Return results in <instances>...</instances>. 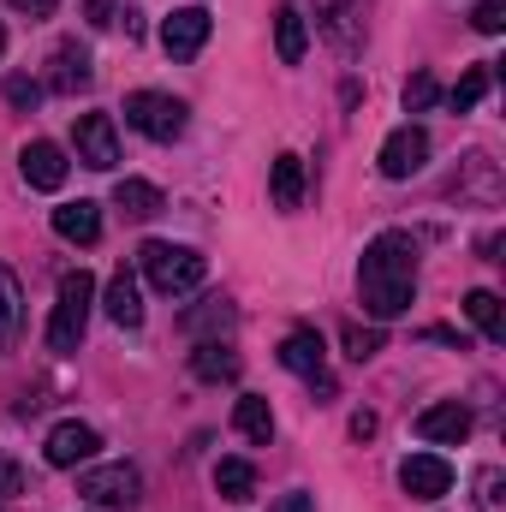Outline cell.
Masks as SVG:
<instances>
[{"label": "cell", "instance_id": "6da1fadb", "mask_svg": "<svg viewBox=\"0 0 506 512\" xmlns=\"http://www.w3.org/2000/svg\"><path fill=\"white\" fill-rule=\"evenodd\" d=\"M358 298L376 322H393L417 304V239L411 233H376L358 262Z\"/></svg>", "mask_w": 506, "mask_h": 512}, {"label": "cell", "instance_id": "7a4b0ae2", "mask_svg": "<svg viewBox=\"0 0 506 512\" xmlns=\"http://www.w3.org/2000/svg\"><path fill=\"white\" fill-rule=\"evenodd\" d=\"M137 268H143V280H149L161 298H185V292H197L203 274H209V262L191 251V245H167V239H149V245L137 251Z\"/></svg>", "mask_w": 506, "mask_h": 512}, {"label": "cell", "instance_id": "3957f363", "mask_svg": "<svg viewBox=\"0 0 506 512\" xmlns=\"http://www.w3.org/2000/svg\"><path fill=\"white\" fill-rule=\"evenodd\" d=\"M90 304H96V280L84 268L60 274V298H54V316H48V352L72 358L84 346V328H90Z\"/></svg>", "mask_w": 506, "mask_h": 512}, {"label": "cell", "instance_id": "277c9868", "mask_svg": "<svg viewBox=\"0 0 506 512\" xmlns=\"http://www.w3.org/2000/svg\"><path fill=\"white\" fill-rule=\"evenodd\" d=\"M185 120H191V108H185L179 96H161V90H137V96H126V126L143 131V137H155V143L185 137Z\"/></svg>", "mask_w": 506, "mask_h": 512}, {"label": "cell", "instance_id": "5b68a950", "mask_svg": "<svg viewBox=\"0 0 506 512\" xmlns=\"http://www.w3.org/2000/svg\"><path fill=\"white\" fill-rule=\"evenodd\" d=\"M78 495H84L90 507L131 512L137 501H143V477H137L131 465H90V471L78 477Z\"/></svg>", "mask_w": 506, "mask_h": 512}, {"label": "cell", "instance_id": "8992f818", "mask_svg": "<svg viewBox=\"0 0 506 512\" xmlns=\"http://www.w3.org/2000/svg\"><path fill=\"white\" fill-rule=\"evenodd\" d=\"M280 364H286L292 376H304V382H310V393L334 399V376H328V352H322V334H316V328H292V334L280 340Z\"/></svg>", "mask_w": 506, "mask_h": 512}, {"label": "cell", "instance_id": "52a82bcc", "mask_svg": "<svg viewBox=\"0 0 506 512\" xmlns=\"http://www.w3.org/2000/svg\"><path fill=\"white\" fill-rule=\"evenodd\" d=\"M72 143H78V161L84 167H96V173H114L120 167V131H114L108 114H78Z\"/></svg>", "mask_w": 506, "mask_h": 512}, {"label": "cell", "instance_id": "ba28073f", "mask_svg": "<svg viewBox=\"0 0 506 512\" xmlns=\"http://www.w3.org/2000/svg\"><path fill=\"white\" fill-rule=\"evenodd\" d=\"M423 161H429V131L423 126H393L381 137L376 167L387 179H411V173H423Z\"/></svg>", "mask_w": 506, "mask_h": 512}, {"label": "cell", "instance_id": "9c48e42d", "mask_svg": "<svg viewBox=\"0 0 506 512\" xmlns=\"http://www.w3.org/2000/svg\"><path fill=\"white\" fill-rule=\"evenodd\" d=\"M96 447H102V435H96L90 423H54V429H48L42 459H48L54 471H78V465H90V459H96Z\"/></svg>", "mask_w": 506, "mask_h": 512}, {"label": "cell", "instance_id": "30bf717a", "mask_svg": "<svg viewBox=\"0 0 506 512\" xmlns=\"http://www.w3.org/2000/svg\"><path fill=\"white\" fill-rule=\"evenodd\" d=\"M209 30H215V18H209L203 6H179V12L161 24V48H167L173 60H197L203 42H209Z\"/></svg>", "mask_w": 506, "mask_h": 512}, {"label": "cell", "instance_id": "8fae6325", "mask_svg": "<svg viewBox=\"0 0 506 512\" xmlns=\"http://www.w3.org/2000/svg\"><path fill=\"white\" fill-rule=\"evenodd\" d=\"M18 173H24V185H30V191H60V185H66V173H72V161H66V149H60V143L36 137V143H24V155H18Z\"/></svg>", "mask_w": 506, "mask_h": 512}, {"label": "cell", "instance_id": "7c38bea8", "mask_svg": "<svg viewBox=\"0 0 506 512\" xmlns=\"http://www.w3.org/2000/svg\"><path fill=\"white\" fill-rule=\"evenodd\" d=\"M399 489H405L411 501H441V495L453 489V465L435 459V453H411V459L399 465Z\"/></svg>", "mask_w": 506, "mask_h": 512}, {"label": "cell", "instance_id": "4fadbf2b", "mask_svg": "<svg viewBox=\"0 0 506 512\" xmlns=\"http://www.w3.org/2000/svg\"><path fill=\"white\" fill-rule=\"evenodd\" d=\"M316 24L340 54H358L364 42V0H316Z\"/></svg>", "mask_w": 506, "mask_h": 512}, {"label": "cell", "instance_id": "5bb4252c", "mask_svg": "<svg viewBox=\"0 0 506 512\" xmlns=\"http://www.w3.org/2000/svg\"><path fill=\"white\" fill-rule=\"evenodd\" d=\"M90 84H96L90 54H84L78 42H60V48L48 54V90H54V96H78V90H90Z\"/></svg>", "mask_w": 506, "mask_h": 512}, {"label": "cell", "instance_id": "9a60e30c", "mask_svg": "<svg viewBox=\"0 0 506 512\" xmlns=\"http://www.w3.org/2000/svg\"><path fill=\"white\" fill-rule=\"evenodd\" d=\"M417 435H423L429 447H459V441L471 435V411H465L459 399H441V405L417 411Z\"/></svg>", "mask_w": 506, "mask_h": 512}, {"label": "cell", "instance_id": "2e32d148", "mask_svg": "<svg viewBox=\"0 0 506 512\" xmlns=\"http://www.w3.org/2000/svg\"><path fill=\"white\" fill-rule=\"evenodd\" d=\"M233 322H239V310L215 292V298H203V304H191L185 316H179V328L191 334V340H221V334H233Z\"/></svg>", "mask_w": 506, "mask_h": 512}, {"label": "cell", "instance_id": "e0dca14e", "mask_svg": "<svg viewBox=\"0 0 506 512\" xmlns=\"http://www.w3.org/2000/svg\"><path fill=\"white\" fill-rule=\"evenodd\" d=\"M54 233H60L66 245H96V239H102V209L84 203V197H78V203H60V209H54Z\"/></svg>", "mask_w": 506, "mask_h": 512}, {"label": "cell", "instance_id": "ac0fdd59", "mask_svg": "<svg viewBox=\"0 0 506 512\" xmlns=\"http://www.w3.org/2000/svg\"><path fill=\"white\" fill-rule=\"evenodd\" d=\"M268 197H274V209H298L304 203V161L298 155H274V167H268Z\"/></svg>", "mask_w": 506, "mask_h": 512}, {"label": "cell", "instance_id": "d6986e66", "mask_svg": "<svg viewBox=\"0 0 506 512\" xmlns=\"http://www.w3.org/2000/svg\"><path fill=\"white\" fill-rule=\"evenodd\" d=\"M304 48H310V24H304V12H298V6H280V18H274V54H280V66H298Z\"/></svg>", "mask_w": 506, "mask_h": 512}, {"label": "cell", "instance_id": "ffe728a7", "mask_svg": "<svg viewBox=\"0 0 506 512\" xmlns=\"http://www.w3.org/2000/svg\"><path fill=\"white\" fill-rule=\"evenodd\" d=\"M459 167H465V173L453 179V191H459V197H477V203H495V197H501V173H495V161H489V155H465Z\"/></svg>", "mask_w": 506, "mask_h": 512}, {"label": "cell", "instance_id": "44dd1931", "mask_svg": "<svg viewBox=\"0 0 506 512\" xmlns=\"http://www.w3.org/2000/svg\"><path fill=\"white\" fill-rule=\"evenodd\" d=\"M191 370H197V382H239V352L221 340H197Z\"/></svg>", "mask_w": 506, "mask_h": 512}, {"label": "cell", "instance_id": "7402d4cb", "mask_svg": "<svg viewBox=\"0 0 506 512\" xmlns=\"http://www.w3.org/2000/svg\"><path fill=\"white\" fill-rule=\"evenodd\" d=\"M108 316L120 322V328H143V292H137V274L120 268L114 280H108Z\"/></svg>", "mask_w": 506, "mask_h": 512}, {"label": "cell", "instance_id": "603a6c76", "mask_svg": "<svg viewBox=\"0 0 506 512\" xmlns=\"http://www.w3.org/2000/svg\"><path fill=\"white\" fill-rule=\"evenodd\" d=\"M18 328H24V292H18V274L0 262V352H12Z\"/></svg>", "mask_w": 506, "mask_h": 512}, {"label": "cell", "instance_id": "cb8c5ba5", "mask_svg": "<svg viewBox=\"0 0 506 512\" xmlns=\"http://www.w3.org/2000/svg\"><path fill=\"white\" fill-rule=\"evenodd\" d=\"M233 429H239L245 441H256V447H268V441H274V411H268V399L245 393V399L233 405Z\"/></svg>", "mask_w": 506, "mask_h": 512}, {"label": "cell", "instance_id": "d4e9b609", "mask_svg": "<svg viewBox=\"0 0 506 512\" xmlns=\"http://www.w3.org/2000/svg\"><path fill=\"white\" fill-rule=\"evenodd\" d=\"M114 203H120V215H131V221H149V215L167 209L149 179H120V185H114Z\"/></svg>", "mask_w": 506, "mask_h": 512}, {"label": "cell", "instance_id": "484cf974", "mask_svg": "<svg viewBox=\"0 0 506 512\" xmlns=\"http://www.w3.org/2000/svg\"><path fill=\"white\" fill-rule=\"evenodd\" d=\"M465 316H471V322H477L495 346L506 340V310H501V298H495V292H483V286H477V292L465 298Z\"/></svg>", "mask_w": 506, "mask_h": 512}, {"label": "cell", "instance_id": "4316f807", "mask_svg": "<svg viewBox=\"0 0 506 512\" xmlns=\"http://www.w3.org/2000/svg\"><path fill=\"white\" fill-rule=\"evenodd\" d=\"M215 489H221V501H251L256 471L245 465V459H221V465H215Z\"/></svg>", "mask_w": 506, "mask_h": 512}, {"label": "cell", "instance_id": "83f0119b", "mask_svg": "<svg viewBox=\"0 0 506 512\" xmlns=\"http://www.w3.org/2000/svg\"><path fill=\"white\" fill-rule=\"evenodd\" d=\"M489 84H495V66H471V72L453 84V96H447V102H453V114H471V108L489 96Z\"/></svg>", "mask_w": 506, "mask_h": 512}, {"label": "cell", "instance_id": "f1b7e54d", "mask_svg": "<svg viewBox=\"0 0 506 512\" xmlns=\"http://www.w3.org/2000/svg\"><path fill=\"white\" fill-rule=\"evenodd\" d=\"M381 346H387V334H381V328H358V322L346 328V358H352V364H370Z\"/></svg>", "mask_w": 506, "mask_h": 512}, {"label": "cell", "instance_id": "f546056e", "mask_svg": "<svg viewBox=\"0 0 506 512\" xmlns=\"http://www.w3.org/2000/svg\"><path fill=\"white\" fill-rule=\"evenodd\" d=\"M435 102H441V84H435L429 72H417V78L405 84V114H429Z\"/></svg>", "mask_w": 506, "mask_h": 512}, {"label": "cell", "instance_id": "4dcf8cb0", "mask_svg": "<svg viewBox=\"0 0 506 512\" xmlns=\"http://www.w3.org/2000/svg\"><path fill=\"white\" fill-rule=\"evenodd\" d=\"M471 24H477L483 36H501L506 30V0H477V6H471Z\"/></svg>", "mask_w": 506, "mask_h": 512}, {"label": "cell", "instance_id": "1f68e13d", "mask_svg": "<svg viewBox=\"0 0 506 512\" xmlns=\"http://www.w3.org/2000/svg\"><path fill=\"white\" fill-rule=\"evenodd\" d=\"M501 489H506V477L495 471V465H483V471H477V507L501 512Z\"/></svg>", "mask_w": 506, "mask_h": 512}, {"label": "cell", "instance_id": "d6a6232c", "mask_svg": "<svg viewBox=\"0 0 506 512\" xmlns=\"http://www.w3.org/2000/svg\"><path fill=\"white\" fill-rule=\"evenodd\" d=\"M6 102L12 108H36L42 102V84L36 78H6Z\"/></svg>", "mask_w": 506, "mask_h": 512}, {"label": "cell", "instance_id": "836d02e7", "mask_svg": "<svg viewBox=\"0 0 506 512\" xmlns=\"http://www.w3.org/2000/svg\"><path fill=\"white\" fill-rule=\"evenodd\" d=\"M84 18H90L96 30H114V24H120V6H114V0H84Z\"/></svg>", "mask_w": 506, "mask_h": 512}, {"label": "cell", "instance_id": "e575fe53", "mask_svg": "<svg viewBox=\"0 0 506 512\" xmlns=\"http://www.w3.org/2000/svg\"><path fill=\"white\" fill-rule=\"evenodd\" d=\"M12 495H24V471L12 459H0V501H12Z\"/></svg>", "mask_w": 506, "mask_h": 512}, {"label": "cell", "instance_id": "d590c367", "mask_svg": "<svg viewBox=\"0 0 506 512\" xmlns=\"http://www.w3.org/2000/svg\"><path fill=\"white\" fill-rule=\"evenodd\" d=\"M6 6H12V12H24V18H54V6H60V0H6Z\"/></svg>", "mask_w": 506, "mask_h": 512}, {"label": "cell", "instance_id": "8d00e7d4", "mask_svg": "<svg viewBox=\"0 0 506 512\" xmlns=\"http://www.w3.org/2000/svg\"><path fill=\"white\" fill-rule=\"evenodd\" d=\"M274 512H316V501H310L304 489H292V495H280V501H274Z\"/></svg>", "mask_w": 506, "mask_h": 512}, {"label": "cell", "instance_id": "74e56055", "mask_svg": "<svg viewBox=\"0 0 506 512\" xmlns=\"http://www.w3.org/2000/svg\"><path fill=\"white\" fill-rule=\"evenodd\" d=\"M352 435L370 441V435H376V411H358V417H352Z\"/></svg>", "mask_w": 506, "mask_h": 512}, {"label": "cell", "instance_id": "f35d334b", "mask_svg": "<svg viewBox=\"0 0 506 512\" xmlns=\"http://www.w3.org/2000/svg\"><path fill=\"white\" fill-rule=\"evenodd\" d=\"M423 340H441V346H459V352H465V340H459L453 328H423Z\"/></svg>", "mask_w": 506, "mask_h": 512}, {"label": "cell", "instance_id": "ab89813d", "mask_svg": "<svg viewBox=\"0 0 506 512\" xmlns=\"http://www.w3.org/2000/svg\"><path fill=\"white\" fill-rule=\"evenodd\" d=\"M0 60H6V24H0Z\"/></svg>", "mask_w": 506, "mask_h": 512}]
</instances>
